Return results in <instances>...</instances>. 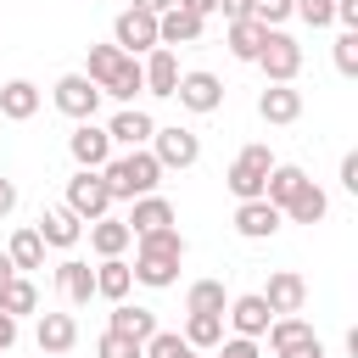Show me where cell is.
Returning <instances> with one entry per match:
<instances>
[{
    "label": "cell",
    "mask_w": 358,
    "mask_h": 358,
    "mask_svg": "<svg viewBox=\"0 0 358 358\" xmlns=\"http://www.w3.org/2000/svg\"><path fill=\"white\" fill-rule=\"evenodd\" d=\"M101 179H106V190H112V201H134V196H151L157 185H162V162L151 157V151H129V157H112L106 168H101Z\"/></svg>",
    "instance_id": "6da1fadb"
},
{
    "label": "cell",
    "mask_w": 358,
    "mask_h": 358,
    "mask_svg": "<svg viewBox=\"0 0 358 358\" xmlns=\"http://www.w3.org/2000/svg\"><path fill=\"white\" fill-rule=\"evenodd\" d=\"M257 67L268 73V84H291L302 73V45L291 34H280V28H268L263 34V50H257Z\"/></svg>",
    "instance_id": "7a4b0ae2"
},
{
    "label": "cell",
    "mask_w": 358,
    "mask_h": 358,
    "mask_svg": "<svg viewBox=\"0 0 358 358\" xmlns=\"http://www.w3.org/2000/svg\"><path fill=\"white\" fill-rule=\"evenodd\" d=\"M268 168H274L268 145H246V151H241V157L229 162L224 185L235 190V201H252V196H263V179H268Z\"/></svg>",
    "instance_id": "3957f363"
},
{
    "label": "cell",
    "mask_w": 358,
    "mask_h": 358,
    "mask_svg": "<svg viewBox=\"0 0 358 358\" xmlns=\"http://www.w3.org/2000/svg\"><path fill=\"white\" fill-rule=\"evenodd\" d=\"M112 45H117L123 56H140V50H157V17H151V11H140V6H129V11H117V22H112Z\"/></svg>",
    "instance_id": "277c9868"
},
{
    "label": "cell",
    "mask_w": 358,
    "mask_h": 358,
    "mask_svg": "<svg viewBox=\"0 0 358 358\" xmlns=\"http://www.w3.org/2000/svg\"><path fill=\"white\" fill-rule=\"evenodd\" d=\"M67 207H73L78 218H101V213L112 207V190H106L101 168H78V173L67 179Z\"/></svg>",
    "instance_id": "5b68a950"
},
{
    "label": "cell",
    "mask_w": 358,
    "mask_h": 358,
    "mask_svg": "<svg viewBox=\"0 0 358 358\" xmlns=\"http://www.w3.org/2000/svg\"><path fill=\"white\" fill-rule=\"evenodd\" d=\"M95 106H101V84H90L84 73L56 78V112H67L73 123H90V117H95Z\"/></svg>",
    "instance_id": "8992f818"
},
{
    "label": "cell",
    "mask_w": 358,
    "mask_h": 358,
    "mask_svg": "<svg viewBox=\"0 0 358 358\" xmlns=\"http://www.w3.org/2000/svg\"><path fill=\"white\" fill-rule=\"evenodd\" d=\"M151 157H157L162 168H190V162L201 157V140L173 123V129H157V134H151Z\"/></svg>",
    "instance_id": "52a82bcc"
},
{
    "label": "cell",
    "mask_w": 358,
    "mask_h": 358,
    "mask_svg": "<svg viewBox=\"0 0 358 358\" xmlns=\"http://www.w3.org/2000/svg\"><path fill=\"white\" fill-rule=\"evenodd\" d=\"M173 95H179L185 112H218V106H224V84H218L213 73H179Z\"/></svg>",
    "instance_id": "ba28073f"
},
{
    "label": "cell",
    "mask_w": 358,
    "mask_h": 358,
    "mask_svg": "<svg viewBox=\"0 0 358 358\" xmlns=\"http://www.w3.org/2000/svg\"><path fill=\"white\" fill-rule=\"evenodd\" d=\"M280 224H285V213H280L274 201H263V196H252V201L235 207V229H241L246 241H268Z\"/></svg>",
    "instance_id": "9c48e42d"
},
{
    "label": "cell",
    "mask_w": 358,
    "mask_h": 358,
    "mask_svg": "<svg viewBox=\"0 0 358 358\" xmlns=\"http://www.w3.org/2000/svg\"><path fill=\"white\" fill-rule=\"evenodd\" d=\"M67 151H73L78 168H106V162H112V140H106V129H95V123H78V129L67 134Z\"/></svg>",
    "instance_id": "30bf717a"
},
{
    "label": "cell",
    "mask_w": 358,
    "mask_h": 358,
    "mask_svg": "<svg viewBox=\"0 0 358 358\" xmlns=\"http://www.w3.org/2000/svg\"><path fill=\"white\" fill-rule=\"evenodd\" d=\"M34 229H39V241H45V246H62V252H67V246H73V241L84 235V218H78V213H73V207L62 201V207H45Z\"/></svg>",
    "instance_id": "8fae6325"
},
{
    "label": "cell",
    "mask_w": 358,
    "mask_h": 358,
    "mask_svg": "<svg viewBox=\"0 0 358 358\" xmlns=\"http://www.w3.org/2000/svg\"><path fill=\"white\" fill-rule=\"evenodd\" d=\"M274 313H302V302H308V280L302 274H291V268H280V274H268V291H257Z\"/></svg>",
    "instance_id": "7c38bea8"
},
{
    "label": "cell",
    "mask_w": 358,
    "mask_h": 358,
    "mask_svg": "<svg viewBox=\"0 0 358 358\" xmlns=\"http://www.w3.org/2000/svg\"><path fill=\"white\" fill-rule=\"evenodd\" d=\"M201 39V17L185 11V6H168L157 17V45H196Z\"/></svg>",
    "instance_id": "4fadbf2b"
},
{
    "label": "cell",
    "mask_w": 358,
    "mask_h": 358,
    "mask_svg": "<svg viewBox=\"0 0 358 358\" xmlns=\"http://www.w3.org/2000/svg\"><path fill=\"white\" fill-rule=\"evenodd\" d=\"M257 112H263V123H296V117H302V90L268 84V90L257 95Z\"/></svg>",
    "instance_id": "5bb4252c"
},
{
    "label": "cell",
    "mask_w": 358,
    "mask_h": 358,
    "mask_svg": "<svg viewBox=\"0 0 358 358\" xmlns=\"http://www.w3.org/2000/svg\"><path fill=\"white\" fill-rule=\"evenodd\" d=\"M123 224H129V235H151V229H168V224H173V201H162L157 190H151V196H134V213H129Z\"/></svg>",
    "instance_id": "9a60e30c"
},
{
    "label": "cell",
    "mask_w": 358,
    "mask_h": 358,
    "mask_svg": "<svg viewBox=\"0 0 358 358\" xmlns=\"http://www.w3.org/2000/svg\"><path fill=\"white\" fill-rule=\"evenodd\" d=\"M268 319H274V308H268V302H263L257 291H252V296H235V302H229V324H235V336H252V341H257V336L268 330Z\"/></svg>",
    "instance_id": "2e32d148"
},
{
    "label": "cell",
    "mask_w": 358,
    "mask_h": 358,
    "mask_svg": "<svg viewBox=\"0 0 358 358\" xmlns=\"http://www.w3.org/2000/svg\"><path fill=\"white\" fill-rule=\"evenodd\" d=\"M151 134H157V123H151L145 112H134V106H123V112L106 123V140H112V145H129V151H134V145H145Z\"/></svg>",
    "instance_id": "e0dca14e"
},
{
    "label": "cell",
    "mask_w": 358,
    "mask_h": 358,
    "mask_svg": "<svg viewBox=\"0 0 358 358\" xmlns=\"http://www.w3.org/2000/svg\"><path fill=\"white\" fill-rule=\"evenodd\" d=\"M140 73H145V90H151V95H173V84H179V62H173L168 45H157V50L140 62Z\"/></svg>",
    "instance_id": "ac0fdd59"
},
{
    "label": "cell",
    "mask_w": 358,
    "mask_h": 358,
    "mask_svg": "<svg viewBox=\"0 0 358 358\" xmlns=\"http://www.w3.org/2000/svg\"><path fill=\"white\" fill-rule=\"evenodd\" d=\"M56 285H62V296H67L73 308H84V302L95 296V268L78 263V257H67V263L56 268Z\"/></svg>",
    "instance_id": "d6986e66"
},
{
    "label": "cell",
    "mask_w": 358,
    "mask_h": 358,
    "mask_svg": "<svg viewBox=\"0 0 358 358\" xmlns=\"http://www.w3.org/2000/svg\"><path fill=\"white\" fill-rule=\"evenodd\" d=\"M39 112V90L28 84V78H11V84H0V117H11V123H28Z\"/></svg>",
    "instance_id": "ffe728a7"
},
{
    "label": "cell",
    "mask_w": 358,
    "mask_h": 358,
    "mask_svg": "<svg viewBox=\"0 0 358 358\" xmlns=\"http://www.w3.org/2000/svg\"><path fill=\"white\" fill-rule=\"evenodd\" d=\"M129 241H134V235H129V224H123V218H106V213H101V218H90V246H95L101 257H123V246H129Z\"/></svg>",
    "instance_id": "44dd1931"
},
{
    "label": "cell",
    "mask_w": 358,
    "mask_h": 358,
    "mask_svg": "<svg viewBox=\"0 0 358 358\" xmlns=\"http://www.w3.org/2000/svg\"><path fill=\"white\" fill-rule=\"evenodd\" d=\"M324 213H330V196H324L313 179H308V185H302V190L285 201V218H291V224H319Z\"/></svg>",
    "instance_id": "7402d4cb"
},
{
    "label": "cell",
    "mask_w": 358,
    "mask_h": 358,
    "mask_svg": "<svg viewBox=\"0 0 358 358\" xmlns=\"http://www.w3.org/2000/svg\"><path fill=\"white\" fill-rule=\"evenodd\" d=\"M129 285H134L129 263H123V257H101V268H95V296H106V302H123V296H129Z\"/></svg>",
    "instance_id": "603a6c76"
},
{
    "label": "cell",
    "mask_w": 358,
    "mask_h": 358,
    "mask_svg": "<svg viewBox=\"0 0 358 358\" xmlns=\"http://www.w3.org/2000/svg\"><path fill=\"white\" fill-rule=\"evenodd\" d=\"M78 341L73 313H39V352H67Z\"/></svg>",
    "instance_id": "cb8c5ba5"
},
{
    "label": "cell",
    "mask_w": 358,
    "mask_h": 358,
    "mask_svg": "<svg viewBox=\"0 0 358 358\" xmlns=\"http://www.w3.org/2000/svg\"><path fill=\"white\" fill-rule=\"evenodd\" d=\"M302 185H308V173H302V168H280V162H274V168H268V179H263V201H274V207L285 213V201H291Z\"/></svg>",
    "instance_id": "d4e9b609"
},
{
    "label": "cell",
    "mask_w": 358,
    "mask_h": 358,
    "mask_svg": "<svg viewBox=\"0 0 358 358\" xmlns=\"http://www.w3.org/2000/svg\"><path fill=\"white\" fill-rule=\"evenodd\" d=\"M106 330H117V336H134V341L145 347V336L157 330V313H151V308H129V302H117V308H112V324H106Z\"/></svg>",
    "instance_id": "484cf974"
},
{
    "label": "cell",
    "mask_w": 358,
    "mask_h": 358,
    "mask_svg": "<svg viewBox=\"0 0 358 358\" xmlns=\"http://www.w3.org/2000/svg\"><path fill=\"white\" fill-rule=\"evenodd\" d=\"M34 308H39V285H34V280H22V274H11V280L0 285V313L22 319V313H34Z\"/></svg>",
    "instance_id": "4316f807"
},
{
    "label": "cell",
    "mask_w": 358,
    "mask_h": 358,
    "mask_svg": "<svg viewBox=\"0 0 358 358\" xmlns=\"http://www.w3.org/2000/svg\"><path fill=\"white\" fill-rule=\"evenodd\" d=\"M263 22L257 17H246V22H229V56L235 62H257V50H263Z\"/></svg>",
    "instance_id": "83f0119b"
},
{
    "label": "cell",
    "mask_w": 358,
    "mask_h": 358,
    "mask_svg": "<svg viewBox=\"0 0 358 358\" xmlns=\"http://www.w3.org/2000/svg\"><path fill=\"white\" fill-rule=\"evenodd\" d=\"M129 274H134L140 285H151V291H162V285H173V280H179V257H145V252H140Z\"/></svg>",
    "instance_id": "f1b7e54d"
},
{
    "label": "cell",
    "mask_w": 358,
    "mask_h": 358,
    "mask_svg": "<svg viewBox=\"0 0 358 358\" xmlns=\"http://www.w3.org/2000/svg\"><path fill=\"white\" fill-rule=\"evenodd\" d=\"M263 336H268V347H274V352H285V347L308 341V336H313V324H308V319H296V313H274Z\"/></svg>",
    "instance_id": "f546056e"
},
{
    "label": "cell",
    "mask_w": 358,
    "mask_h": 358,
    "mask_svg": "<svg viewBox=\"0 0 358 358\" xmlns=\"http://www.w3.org/2000/svg\"><path fill=\"white\" fill-rule=\"evenodd\" d=\"M140 90H145V73H140V62H134V56H123V62H117V73L101 84V95H117V101H134Z\"/></svg>",
    "instance_id": "4dcf8cb0"
},
{
    "label": "cell",
    "mask_w": 358,
    "mask_h": 358,
    "mask_svg": "<svg viewBox=\"0 0 358 358\" xmlns=\"http://www.w3.org/2000/svg\"><path fill=\"white\" fill-rule=\"evenodd\" d=\"M6 257L17 263V268H45V241H39V229L28 224V229H17L11 235V246H6Z\"/></svg>",
    "instance_id": "1f68e13d"
},
{
    "label": "cell",
    "mask_w": 358,
    "mask_h": 358,
    "mask_svg": "<svg viewBox=\"0 0 358 358\" xmlns=\"http://www.w3.org/2000/svg\"><path fill=\"white\" fill-rule=\"evenodd\" d=\"M224 308H229V296H224L218 280H196L185 291V313H224Z\"/></svg>",
    "instance_id": "d6a6232c"
},
{
    "label": "cell",
    "mask_w": 358,
    "mask_h": 358,
    "mask_svg": "<svg viewBox=\"0 0 358 358\" xmlns=\"http://www.w3.org/2000/svg\"><path fill=\"white\" fill-rule=\"evenodd\" d=\"M134 241H140L145 257H179V263H185V235H179L173 224H168V229H151V235H134Z\"/></svg>",
    "instance_id": "836d02e7"
},
{
    "label": "cell",
    "mask_w": 358,
    "mask_h": 358,
    "mask_svg": "<svg viewBox=\"0 0 358 358\" xmlns=\"http://www.w3.org/2000/svg\"><path fill=\"white\" fill-rule=\"evenodd\" d=\"M185 341H190V347H218V341H224V313H190Z\"/></svg>",
    "instance_id": "e575fe53"
},
{
    "label": "cell",
    "mask_w": 358,
    "mask_h": 358,
    "mask_svg": "<svg viewBox=\"0 0 358 358\" xmlns=\"http://www.w3.org/2000/svg\"><path fill=\"white\" fill-rule=\"evenodd\" d=\"M117 62H123L117 45H90V67H84V78H90V84H106V78L117 73Z\"/></svg>",
    "instance_id": "d590c367"
},
{
    "label": "cell",
    "mask_w": 358,
    "mask_h": 358,
    "mask_svg": "<svg viewBox=\"0 0 358 358\" xmlns=\"http://www.w3.org/2000/svg\"><path fill=\"white\" fill-rule=\"evenodd\" d=\"M95 358H140V341H134V336H117V330H106V336L95 341Z\"/></svg>",
    "instance_id": "8d00e7d4"
},
{
    "label": "cell",
    "mask_w": 358,
    "mask_h": 358,
    "mask_svg": "<svg viewBox=\"0 0 358 358\" xmlns=\"http://www.w3.org/2000/svg\"><path fill=\"white\" fill-rule=\"evenodd\" d=\"M291 11H296L308 28H324V22H336V0H291Z\"/></svg>",
    "instance_id": "74e56055"
},
{
    "label": "cell",
    "mask_w": 358,
    "mask_h": 358,
    "mask_svg": "<svg viewBox=\"0 0 358 358\" xmlns=\"http://www.w3.org/2000/svg\"><path fill=\"white\" fill-rule=\"evenodd\" d=\"M336 67H341V73H347V78H352V73H358V28H347V34H341V39H336Z\"/></svg>",
    "instance_id": "f35d334b"
},
{
    "label": "cell",
    "mask_w": 358,
    "mask_h": 358,
    "mask_svg": "<svg viewBox=\"0 0 358 358\" xmlns=\"http://www.w3.org/2000/svg\"><path fill=\"white\" fill-rule=\"evenodd\" d=\"M252 17H257L263 28H280V22L291 17V0H252Z\"/></svg>",
    "instance_id": "ab89813d"
},
{
    "label": "cell",
    "mask_w": 358,
    "mask_h": 358,
    "mask_svg": "<svg viewBox=\"0 0 358 358\" xmlns=\"http://www.w3.org/2000/svg\"><path fill=\"white\" fill-rule=\"evenodd\" d=\"M274 358H324V341L308 336V341H296V347H285V352H274Z\"/></svg>",
    "instance_id": "60d3db41"
},
{
    "label": "cell",
    "mask_w": 358,
    "mask_h": 358,
    "mask_svg": "<svg viewBox=\"0 0 358 358\" xmlns=\"http://www.w3.org/2000/svg\"><path fill=\"white\" fill-rule=\"evenodd\" d=\"M224 347V358H257V341L252 336H235V341H218Z\"/></svg>",
    "instance_id": "b9f144b4"
},
{
    "label": "cell",
    "mask_w": 358,
    "mask_h": 358,
    "mask_svg": "<svg viewBox=\"0 0 358 358\" xmlns=\"http://www.w3.org/2000/svg\"><path fill=\"white\" fill-rule=\"evenodd\" d=\"M218 11H224V22H246L252 17V0H218Z\"/></svg>",
    "instance_id": "7bdbcfd3"
},
{
    "label": "cell",
    "mask_w": 358,
    "mask_h": 358,
    "mask_svg": "<svg viewBox=\"0 0 358 358\" xmlns=\"http://www.w3.org/2000/svg\"><path fill=\"white\" fill-rule=\"evenodd\" d=\"M341 185L358 196V151H347V157H341Z\"/></svg>",
    "instance_id": "ee69618b"
},
{
    "label": "cell",
    "mask_w": 358,
    "mask_h": 358,
    "mask_svg": "<svg viewBox=\"0 0 358 358\" xmlns=\"http://www.w3.org/2000/svg\"><path fill=\"white\" fill-rule=\"evenodd\" d=\"M336 22L341 28H358V0H336Z\"/></svg>",
    "instance_id": "f6af8a7d"
},
{
    "label": "cell",
    "mask_w": 358,
    "mask_h": 358,
    "mask_svg": "<svg viewBox=\"0 0 358 358\" xmlns=\"http://www.w3.org/2000/svg\"><path fill=\"white\" fill-rule=\"evenodd\" d=\"M179 6H185V11H196V17H201V22H207V17H213V11H218V0H179Z\"/></svg>",
    "instance_id": "bcb514c9"
},
{
    "label": "cell",
    "mask_w": 358,
    "mask_h": 358,
    "mask_svg": "<svg viewBox=\"0 0 358 358\" xmlns=\"http://www.w3.org/2000/svg\"><path fill=\"white\" fill-rule=\"evenodd\" d=\"M11 341H17V319H11V313H0V352H6Z\"/></svg>",
    "instance_id": "7dc6e473"
},
{
    "label": "cell",
    "mask_w": 358,
    "mask_h": 358,
    "mask_svg": "<svg viewBox=\"0 0 358 358\" xmlns=\"http://www.w3.org/2000/svg\"><path fill=\"white\" fill-rule=\"evenodd\" d=\"M11 207H17V185H11V179H0V218H6Z\"/></svg>",
    "instance_id": "c3c4849f"
},
{
    "label": "cell",
    "mask_w": 358,
    "mask_h": 358,
    "mask_svg": "<svg viewBox=\"0 0 358 358\" xmlns=\"http://www.w3.org/2000/svg\"><path fill=\"white\" fill-rule=\"evenodd\" d=\"M134 6H140V11H151V17H162V11H168V6H179V0H134Z\"/></svg>",
    "instance_id": "681fc988"
},
{
    "label": "cell",
    "mask_w": 358,
    "mask_h": 358,
    "mask_svg": "<svg viewBox=\"0 0 358 358\" xmlns=\"http://www.w3.org/2000/svg\"><path fill=\"white\" fill-rule=\"evenodd\" d=\"M11 274H17V263H11V257H6V252H0V285H6V280H11Z\"/></svg>",
    "instance_id": "f907efd6"
}]
</instances>
